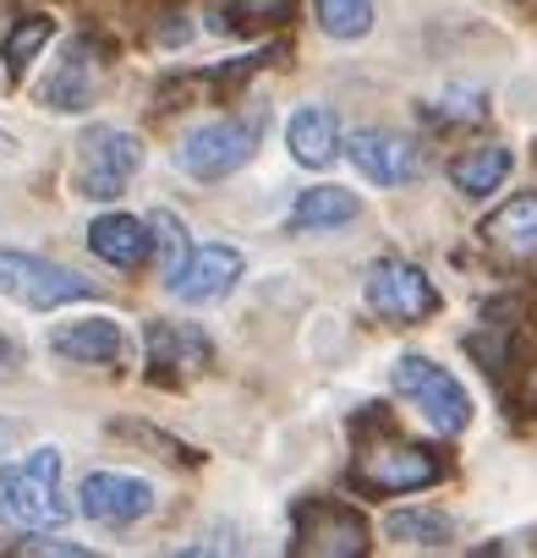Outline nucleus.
<instances>
[{
    "instance_id": "nucleus-1",
    "label": "nucleus",
    "mask_w": 537,
    "mask_h": 558,
    "mask_svg": "<svg viewBox=\"0 0 537 558\" xmlns=\"http://www.w3.org/2000/svg\"><path fill=\"white\" fill-rule=\"evenodd\" d=\"M0 520H12L23 531H45L67 520L61 504V449H34L28 460H17L0 476Z\"/></svg>"
},
{
    "instance_id": "nucleus-2",
    "label": "nucleus",
    "mask_w": 537,
    "mask_h": 558,
    "mask_svg": "<svg viewBox=\"0 0 537 558\" xmlns=\"http://www.w3.org/2000/svg\"><path fill=\"white\" fill-rule=\"evenodd\" d=\"M390 384H395V395L411 400L439 433H461V427L472 422V400H466L461 378L444 373V367L428 362V356H401L395 373H390Z\"/></svg>"
},
{
    "instance_id": "nucleus-3",
    "label": "nucleus",
    "mask_w": 537,
    "mask_h": 558,
    "mask_svg": "<svg viewBox=\"0 0 537 558\" xmlns=\"http://www.w3.org/2000/svg\"><path fill=\"white\" fill-rule=\"evenodd\" d=\"M138 165H143V143L127 126H94L77 143V186H83V197H99V203L121 197L127 181L138 175Z\"/></svg>"
},
{
    "instance_id": "nucleus-4",
    "label": "nucleus",
    "mask_w": 537,
    "mask_h": 558,
    "mask_svg": "<svg viewBox=\"0 0 537 558\" xmlns=\"http://www.w3.org/2000/svg\"><path fill=\"white\" fill-rule=\"evenodd\" d=\"M439 476H444V460L406 438H384V444L362 449L351 465V482L362 493H417V487H433Z\"/></svg>"
},
{
    "instance_id": "nucleus-5",
    "label": "nucleus",
    "mask_w": 537,
    "mask_h": 558,
    "mask_svg": "<svg viewBox=\"0 0 537 558\" xmlns=\"http://www.w3.org/2000/svg\"><path fill=\"white\" fill-rule=\"evenodd\" d=\"M0 291H7L12 302H23V307H34V313H50V307L94 296V279H83L61 263L28 257V252H0Z\"/></svg>"
},
{
    "instance_id": "nucleus-6",
    "label": "nucleus",
    "mask_w": 537,
    "mask_h": 558,
    "mask_svg": "<svg viewBox=\"0 0 537 558\" xmlns=\"http://www.w3.org/2000/svg\"><path fill=\"white\" fill-rule=\"evenodd\" d=\"M362 291H368V307L379 318H390V324H422V318L439 313L433 279L417 263H406V257H379L368 268V286Z\"/></svg>"
},
{
    "instance_id": "nucleus-7",
    "label": "nucleus",
    "mask_w": 537,
    "mask_h": 558,
    "mask_svg": "<svg viewBox=\"0 0 537 558\" xmlns=\"http://www.w3.org/2000/svg\"><path fill=\"white\" fill-rule=\"evenodd\" d=\"M258 137H263L258 121H214V126H198L176 148V165L192 181H225V175H236L258 154Z\"/></svg>"
},
{
    "instance_id": "nucleus-8",
    "label": "nucleus",
    "mask_w": 537,
    "mask_h": 558,
    "mask_svg": "<svg viewBox=\"0 0 537 558\" xmlns=\"http://www.w3.org/2000/svg\"><path fill=\"white\" fill-rule=\"evenodd\" d=\"M291 553H313V558H357L368 553V520L335 498H302L297 504V536Z\"/></svg>"
},
{
    "instance_id": "nucleus-9",
    "label": "nucleus",
    "mask_w": 537,
    "mask_h": 558,
    "mask_svg": "<svg viewBox=\"0 0 537 558\" xmlns=\"http://www.w3.org/2000/svg\"><path fill=\"white\" fill-rule=\"evenodd\" d=\"M99 88H105V50L94 39H72L67 56H61V66L45 77L39 105L45 110H61V116H77V110L94 105Z\"/></svg>"
},
{
    "instance_id": "nucleus-10",
    "label": "nucleus",
    "mask_w": 537,
    "mask_h": 558,
    "mask_svg": "<svg viewBox=\"0 0 537 558\" xmlns=\"http://www.w3.org/2000/svg\"><path fill=\"white\" fill-rule=\"evenodd\" d=\"M477 241L493 263L504 268H526L537 263V197H510L504 208H493L482 225H477Z\"/></svg>"
},
{
    "instance_id": "nucleus-11",
    "label": "nucleus",
    "mask_w": 537,
    "mask_h": 558,
    "mask_svg": "<svg viewBox=\"0 0 537 558\" xmlns=\"http://www.w3.org/2000/svg\"><path fill=\"white\" fill-rule=\"evenodd\" d=\"M236 279H241V252L236 246H192L170 268V291L181 302H219L225 291H236Z\"/></svg>"
},
{
    "instance_id": "nucleus-12",
    "label": "nucleus",
    "mask_w": 537,
    "mask_h": 558,
    "mask_svg": "<svg viewBox=\"0 0 537 558\" xmlns=\"http://www.w3.org/2000/svg\"><path fill=\"white\" fill-rule=\"evenodd\" d=\"M154 509V487L138 482V476H121V471H94L83 482V514L99 520V525H132Z\"/></svg>"
},
{
    "instance_id": "nucleus-13",
    "label": "nucleus",
    "mask_w": 537,
    "mask_h": 558,
    "mask_svg": "<svg viewBox=\"0 0 537 558\" xmlns=\"http://www.w3.org/2000/svg\"><path fill=\"white\" fill-rule=\"evenodd\" d=\"M351 165L368 175V181H379V186H401V181H417V170H422V159H417V148L401 137V132H357L351 143Z\"/></svg>"
},
{
    "instance_id": "nucleus-14",
    "label": "nucleus",
    "mask_w": 537,
    "mask_h": 558,
    "mask_svg": "<svg viewBox=\"0 0 537 558\" xmlns=\"http://www.w3.org/2000/svg\"><path fill=\"white\" fill-rule=\"evenodd\" d=\"M208 362L214 351L192 324H148V367L159 378H198Z\"/></svg>"
},
{
    "instance_id": "nucleus-15",
    "label": "nucleus",
    "mask_w": 537,
    "mask_h": 558,
    "mask_svg": "<svg viewBox=\"0 0 537 558\" xmlns=\"http://www.w3.org/2000/svg\"><path fill=\"white\" fill-rule=\"evenodd\" d=\"M88 246H94V257H105L110 268H143V263L154 257V225H143V219H132V214H105V219H94Z\"/></svg>"
},
{
    "instance_id": "nucleus-16",
    "label": "nucleus",
    "mask_w": 537,
    "mask_h": 558,
    "mask_svg": "<svg viewBox=\"0 0 537 558\" xmlns=\"http://www.w3.org/2000/svg\"><path fill=\"white\" fill-rule=\"evenodd\" d=\"M50 345L67 362H116L121 356V329H116V318H77V324H61L50 335Z\"/></svg>"
},
{
    "instance_id": "nucleus-17",
    "label": "nucleus",
    "mask_w": 537,
    "mask_h": 558,
    "mask_svg": "<svg viewBox=\"0 0 537 558\" xmlns=\"http://www.w3.org/2000/svg\"><path fill=\"white\" fill-rule=\"evenodd\" d=\"M286 137H291V154H297V165H313V170L335 165V154H341V126H335V116H330L324 105H308V110H297Z\"/></svg>"
},
{
    "instance_id": "nucleus-18",
    "label": "nucleus",
    "mask_w": 537,
    "mask_h": 558,
    "mask_svg": "<svg viewBox=\"0 0 537 558\" xmlns=\"http://www.w3.org/2000/svg\"><path fill=\"white\" fill-rule=\"evenodd\" d=\"M351 219H357V197L341 192V186H313V192H302L297 208H291V230H297V235H308V230H335V225H351Z\"/></svg>"
},
{
    "instance_id": "nucleus-19",
    "label": "nucleus",
    "mask_w": 537,
    "mask_h": 558,
    "mask_svg": "<svg viewBox=\"0 0 537 558\" xmlns=\"http://www.w3.org/2000/svg\"><path fill=\"white\" fill-rule=\"evenodd\" d=\"M504 175H510V148H504V143H482V148H472V154H461V159L450 165V181H455L466 197L493 192Z\"/></svg>"
},
{
    "instance_id": "nucleus-20",
    "label": "nucleus",
    "mask_w": 537,
    "mask_h": 558,
    "mask_svg": "<svg viewBox=\"0 0 537 558\" xmlns=\"http://www.w3.org/2000/svg\"><path fill=\"white\" fill-rule=\"evenodd\" d=\"M50 17H39V12H28V17H17L12 28H7V77H23L28 72V61L50 45Z\"/></svg>"
},
{
    "instance_id": "nucleus-21",
    "label": "nucleus",
    "mask_w": 537,
    "mask_h": 558,
    "mask_svg": "<svg viewBox=\"0 0 537 558\" xmlns=\"http://www.w3.org/2000/svg\"><path fill=\"white\" fill-rule=\"evenodd\" d=\"M390 536L395 542H411V547H444L455 536V520L450 514H433V509H406L390 520Z\"/></svg>"
},
{
    "instance_id": "nucleus-22",
    "label": "nucleus",
    "mask_w": 537,
    "mask_h": 558,
    "mask_svg": "<svg viewBox=\"0 0 537 558\" xmlns=\"http://www.w3.org/2000/svg\"><path fill=\"white\" fill-rule=\"evenodd\" d=\"M319 28L330 39H362L373 28V0H319Z\"/></svg>"
},
{
    "instance_id": "nucleus-23",
    "label": "nucleus",
    "mask_w": 537,
    "mask_h": 558,
    "mask_svg": "<svg viewBox=\"0 0 537 558\" xmlns=\"http://www.w3.org/2000/svg\"><path fill=\"white\" fill-rule=\"evenodd\" d=\"M422 116H428L433 126H477V121L488 116V99H482L477 88H444Z\"/></svg>"
},
{
    "instance_id": "nucleus-24",
    "label": "nucleus",
    "mask_w": 537,
    "mask_h": 558,
    "mask_svg": "<svg viewBox=\"0 0 537 558\" xmlns=\"http://www.w3.org/2000/svg\"><path fill=\"white\" fill-rule=\"evenodd\" d=\"M230 7H236L241 17H252V23H281V17H291V0H230Z\"/></svg>"
},
{
    "instance_id": "nucleus-25",
    "label": "nucleus",
    "mask_w": 537,
    "mask_h": 558,
    "mask_svg": "<svg viewBox=\"0 0 537 558\" xmlns=\"http://www.w3.org/2000/svg\"><path fill=\"white\" fill-rule=\"evenodd\" d=\"M17 367H23V345H17L7 329H0V378H12Z\"/></svg>"
},
{
    "instance_id": "nucleus-26",
    "label": "nucleus",
    "mask_w": 537,
    "mask_h": 558,
    "mask_svg": "<svg viewBox=\"0 0 537 558\" xmlns=\"http://www.w3.org/2000/svg\"><path fill=\"white\" fill-rule=\"evenodd\" d=\"M17 553H67V558H83L88 547H77V542H17Z\"/></svg>"
}]
</instances>
